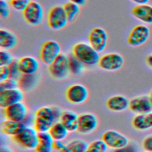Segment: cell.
<instances>
[{
	"instance_id": "1",
	"label": "cell",
	"mask_w": 152,
	"mask_h": 152,
	"mask_svg": "<svg viewBox=\"0 0 152 152\" xmlns=\"http://www.w3.org/2000/svg\"><path fill=\"white\" fill-rule=\"evenodd\" d=\"M56 110L49 106H43L38 109L34 114L33 119L34 128L38 132H48L53 124L56 122V119H59Z\"/></svg>"
},
{
	"instance_id": "2",
	"label": "cell",
	"mask_w": 152,
	"mask_h": 152,
	"mask_svg": "<svg viewBox=\"0 0 152 152\" xmlns=\"http://www.w3.org/2000/svg\"><path fill=\"white\" fill-rule=\"evenodd\" d=\"M72 54L87 66L98 64L100 58L99 53L89 43L85 42H78L74 45L72 47Z\"/></svg>"
},
{
	"instance_id": "3",
	"label": "cell",
	"mask_w": 152,
	"mask_h": 152,
	"mask_svg": "<svg viewBox=\"0 0 152 152\" xmlns=\"http://www.w3.org/2000/svg\"><path fill=\"white\" fill-rule=\"evenodd\" d=\"M50 75L59 80L68 78L70 74L69 66V56L61 53L54 61L48 66Z\"/></svg>"
},
{
	"instance_id": "4",
	"label": "cell",
	"mask_w": 152,
	"mask_h": 152,
	"mask_svg": "<svg viewBox=\"0 0 152 152\" xmlns=\"http://www.w3.org/2000/svg\"><path fill=\"white\" fill-rule=\"evenodd\" d=\"M69 22L63 6L56 5L51 8L48 14L47 24L53 30L64 28Z\"/></svg>"
},
{
	"instance_id": "5",
	"label": "cell",
	"mask_w": 152,
	"mask_h": 152,
	"mask_svg": "<svg viewBox=\"0 0 152 152\" xmlns=\"http://www.w3.org/2000/svg\"><path fill=\"white\" fill-rule=\"evenodd\" d=\"M22 12L24 20L30 25L39 26L43 20V8L37 1H31Z\"/></svg>"
},
{
	"instance_id": "6",
	"label": "cell",
	"mask_w": 152,
	"mask_h": 152,
	"mask_svg": "<svg viewBox=\"0 0 152 152\" xmlns=\"http://www.w3.org/2000/svg\"><path fill=\"white\" fill-rule=\"evenodd\" d=\"M60 44L53 40L45 42L39 51V58L42 63L46 65L51 64L61 53Z\"/></svg>"
},
{
	"instance_id": "7",
	"label": "cell",
	"mask_w": 152,
	"mask_h": 152,
	"mask_svg": "<svg viewBox=\"0 0 152 152\" xmlns=\"http://www.w3.org/2000/svg\"><path fill=\"white\" fill-rule=\"evenodd\" d=\"M13 139L24 148L35 150L38 143V132L34 127L27 126L22 132L14 137Z\"/></svg>"
},
{
	"instance_id": "8",
	"label": "cell",
	"mask_w": 152,
	"mask_h": 152,
	"mask_svg": "<svg viewBox=\"0 0 152 152\" xmlns=\"http://www.w3.org/2000/svg\"><path fill=\"white\" fill-rule=\"evenodd\" d=\"M150 35V28L144 24H138L130 31L127 43L132 47H138L144 44Z\"/></svg>"
},
{
	"instance_id": "9",
	"label": "cell",
	"mask_w": 152,
	"mask_h": 152,
	"mask_svg": "<svg viewBox=\"0 0 152 152\" xmlns=\"http://www.w3.org/2000/svg\"><path fill=\"white\" fill-rule=\"evenodd\" d=\"M124 64V57L116 52L104 54L100 56L99 67L107 71H116L120 69Z\"/></svg>"
},
{
	"instance_id": "10",
	"label": "cell",
	"mask_w": 152,
	"mask_h": 152,
	"mask_svg": "<svg viewBox=\"0 0 152 152\" xmlns=\"http://www.w3.org/2000/svg\"><path fill=\"white\" fill-rule=\"evenodd\" d=\"M88 43L99 53L105 50L108 43V35L102 27L93 28L88 34Z\"/></svg>"
},
{
	"instance_id": "11",
	"label": "cell",
	"mask_w": 152,
	"mask_h": 152,
	"mask_svg": "<svg viewBox=\"0 0 152 152\" xmlns=\"http://www.w3.org/2000/svg\"><path fill=\"white\" fill-rule=\"evenodd\" d=\"M102 140L107 147L113 150L120 148L129 144L127 137L122 133L115 130H107L102 135Z\"/></svg>"
},
{
	"instance_id": "12",
	"label": "cell",
	"mask_w": 152,
	"mask_h": 152,
	"mask_svg": "<svg viewBox=\"0 0 152 152\" xmlns=\"http://www.w3.org/2000/svg\"><path fill=\"white\" fill-rule=\"evenodd\" d=\"M66 99L74 104L84 103L88 98V91L86 86L81 84L71 85L66 91Z\"/></svg>"
},
{
	"instance_id": "13",
	"label": "cell",
	"mask_w": 152,
	"mask_h": 152,
	"mask_svg": "<svg viewBox=\"0 0 152 152\" xmlns=\"http://www.w3.org/2000/svg\"><path fill=\"white\" fill-rule=\"evenodd\" d=\"M98 126V119L92 113H83L78 115L77 131L83 134L93 132Z\"/></svg>"
},
{
	"instance_id": "14",
	"label": "cell",
	"mask_w": 152,
	"mask_h": 152,
	"mask_svg": "<svg viewBox=\"0 0 152 152\" xmlns=\"http://www.w3.org/2000/svg\"><path fill=\"white\" fill-rule=\"evenodd\" d=\"M4 109L5 118L15 121L24 122L28 115L27 107L23 102L12 104Z\"/></svg>"
},
{
	"instance_id": "15",
	"label": "cell",
	"mask_w": 152,
	"mask_h": 152,
	"mask_svg": "<svg viewBox=\"0 0 152 152\" xmlns=\"http://www.w3.org/2000/svg\"><path fill=\"white\" fill-rule=\"evenodd\" d=\"M23 98V90L20 88L0 91V107L5 109L12 104L22 102Z\"/></svg>"
},
{
	"instance_id": "16",
	"label": "cell",
	"mask_w": 152,
	"mask_h": 152,
	"mask_svg": "<svg viewBox=\"0 0 152 152\" xmlns=\"http://www.w3.org/2000/svg\"><path fill=\"white\" fill-rule=\"evenodd\" d=\"M129 110L135 114H142L152 112V104L149 96H140L129 100Z\"/></svg>"
},
{
	"instance_id": "17",
	"label": "cell",
	"mask_w": 152,
	"mask_h": 152,
	"mask_svg": "<svg viewBox=\"0 0 152 152\" xmlns=\"http://www.w3.org/2000/svg\"><path fill=\"white\" fill-rule=\"evenodd\" d=\"M132 15L141 22L152 24V5L148 4L136 5L131 10Z\"/></svg>"
},
{
	"instance_id": "18",
	"label": "cell",
	"mask_w": 152,
	"mask_h": 152,
	"mask_svg": "<svg viewBox=\"0 0 152 152\" xmlns=\"http://www.w3.org/2000/svg\"><path fill=\"white\" fill-rule=\"evenodd\" d=\"M17 61L20 71L22 74H34L39 70V62L33 56H23Z\"/></svg>"
},
{
	"instance_id": "19",
	"label": "cell",
	"mask_w": 152,
	"mask_h": 152,
	"mask_svg": "<svg viewBox=\"0 0 152 152\" xmlns=\"http://www.w3.org/2000/svg\"><path fill=\"white\" fill-rule=\"evenodd\" d=\"M27 126L23 122H18L7 119L0 125L1 132L7 135L15 137L22 132Z\"/></svg>"
},
{
	"instance_id": "20",
	"label": "cell",
	"mask_w": 152,
	"mask_h": 152,
	"mask_svg": "<svg viewBox=\"0 0 152 152\" xmlns=\"http://www.w3.org/2000/svg\"><path fill=\"white\" fill-rule=\"evenodd\" d=\"M106 106L113 112H122L129 108V100L122 95H115L106 101Z\"/></svg>"
},
{
	"instance_id": "21",
	"label": "cell",
	"mask_w": 152,
	"mask_h": 152,
	"mask_svg": "<svg viewBox=\"0 0 152 152\" xmlns=\"http://www.w3.org/2000/svg\"><path fill=\"white\" fill-rule=\"evenodd\" d=\"M17 36L7 28L0 29V48L1 49L10 50L17 45Z\"/></svg>"
},
{
	"instance_id": "22",
	"label": "cell",
	"mask_w": 152,
	"mask_h": 152,
	"mask_svg": "<svg viewBox=\"0 0 152 152\" xmlns=\"http://www.w3.org/2000/svg\"><path fill=\"white\" fill-rule=\"evenodd\" d=\"M132 125L137 130L146 131L152 128V112L137 114L132 120Z\"/></svg>"
},
{
	"instance_id": "23",
	"label": "cell",
	"mask_w": 152,
	"mask_h": 152,
	"mask_svg": "<svg viewBox=\"0 0 152 152\" xmlns=\"http://www.w3.org/2000/svg\"><path fill=\"white\" fill-rule=\"evenodd\" d=\"M78 115L72 110H65L61 113L59 121L66 127L69 132L77 131Z\"/></svg>"
},
{
	"instance_id": "24",
	"label": "cell",
	"mask_w": 152,
	"mask_h": 152,
	"mask_svg": "<svg viewBox=\"0 0 152 152\" xmlns=\"http://www.w3.org/2000/svg\"><path fill=\"white\" fill-rule=\"evenodd\" d=\"M54 140L49 132H38V143L35 148L36 152H52Z\"/></svg>"
},
{
	"instance_id": "25",
	"label": "cell",
	"mask_w": 152,
	"mask_h": 152,
	"mask_svg": "<svg viewBox=\"0 0 152 152\" xmlns=\"http://www.w3.org/2000/svg\"><path fill=\"white\" fill-rule=\"evenodd\" d=\"M48 132L54 140L61 141H63L69 132L68 130L59 121L55 122Z\"/></svg>"
},
{
	"instance_id": "26",
	"label": "cell",
	"mask_w": 152,
	"mask_h": 152,
	"mask_svg": "<svg viewBox=\"0 0 152 152\" xmlns=\"http://www.w3.org/2000/svg\"><path fill=\"white\" fill-rule=\"evenodd\" d=\"M88 144L82 140H74L66 145L61 152H86Z\"/></svg>"
},
{
	"instance_id": "27",
	"label": "cell",
	"mask_w": 152,
	"mask_h": 152,
	"mask_svg": "<svg viewBox=\"0 0 152 152\" xmlns=\"http://www.w3.org/2000/svg\"><path fill=\"white\" fill-rule=\"evenodd\" d=\"M69 22H72L78 17L80 12V5L71 2H68L63 5Z\"/></svg>"
},
{
	"instance_id": "28",
	"label": "cell",
	"mask_w": 152,
	"mask_h": 152,
	"mask_svg": "<svg viewBox=\"0 0 152 152\" xmlns=\"http://www.w3.org/2000/svg\"><path fill=\"white\" fill-rule=\"evenodd\" d=\"M34 74H22L18 80V87L20 89L28 90L32 88L37 81Z\"/></svg>"
},
{
	"instance_id": "29",
	"label": "cell",
	"mask_w": 152,
	"mask_h": 152,
	"mask_svg": "<svg viewBox=\"0 0 152 152\" xmlns=\"http://www.w3.org/2000/svg\"><path fill=\"white\" fill-rule=\"evenodd\" d=\"M69 66L70 74L74 75L81 74L84 69V65L72 54L69 56Z\"/></svg>"
},
{
	"instance_id": "30",
	"label": "cell",
	"mask_w": 152,
	"mask_h": 152,
	"mask_svg": "<svg viewBox=\"0 0 152 152\" xmlns=\"http://www.w3.org/2000/svg\"><path fill=\"white\" fill-rule=\"evenodd\" d=\"M107 148V146L102 139L96 140L88 144L86 152H106Z\"/></svg>"
},
{
	"instance_id": "31",
	"label": "cell",
	"mask_w": 152,
	"mask_h": 152,
	"mask_svg": "<svg viewBox=\"0 0 152 152\" xmlns=\"http://www.w3.org/2000/svg\"><path fill=\"white\" fill-rule=\"evenodd\" d=\"M14 59L12 54L9 50H0V66H8L11 64Z\"/></svg>"
},
{
	"instance_id": "32",
	"label": "cell",
	"mask_w": 152,
	"mask_h": 152,
	"mask_svg": "<svg viewBox=\"0 0 152 152\" xmlns=\"http://www.w3.org/2000/svg\"><path fill=\"white\" fill-rule=\"evenodd\" d=\"M18 88V80L8 78V79L0 82V91L10 90Z\"/></svg>"
},
{
	"instance_id": "33",
	"label": "cell",
	"mask_w": 152,
	"mask_h": 152,
	"mask_svg": "<svg viewBox=\"0 0 152 152\" xmlns=\"http://www.w3.org/2000/svg\"><path fill=\"white\" fill-rule=\"evenodd\" d=\"M8 67L10 72V78L18 80L22 74L20 71L18 61L14 59V61L8 66Z\"/></svg>"
},
{
	"instance_id": "34",
	"label": "cell",
	"mask_w": 152,
	"mask_h": 152,
	"mask_svg": "<svg viewBox=\"0 0 152 152\" xmlns=\"http://www.w3.org/2000/svg\"><path fill=\"white\" fill-rule=\"evenodd\" d=\"M10 14L9 2L0 0V17L3 19L7 18Z\"/></svg>"
},
{
	"instance_id": "35",
	"label": "cell",
	"mask_w": 152,
	"mask_h": 152,
	"mask_svg": "<svg viewBox=\"0 0 152 152\" xmlns=\"http://www.w3.org/2000/svg\"><path fill=\"white\" fill-rule=\"evenodd\" d=\"M29 2L26 0H12L10 4L16 11L23 12Z\"/></svg>"
},
{
	"instance_id": "36",
	"label": "cell",
	"mask_w": 152,
	"mask_h": 152,
	"mask_svg": "<svg viewBox=\"0 0 152 152\" xmlns=\"http://www.w3.org/2000/svg\"><path fill=\"white\" fill-rule=\"evenodd\" d=\"M142 146L145 151L152 152V134L147 135L144 138Z\"/></svg>"
},
{
	"instance_id": "37",
	"label": "cell",
	"mask_w": 152,
	"mask_h": 152,
	"mask_svg": "<svg viewBox=\"0 0 152 152\" xmlns=\"http://www.w3.org/2000/svg\"><path fill=\"white\" fill-rule=\"evenodd\" d=\"M10 78V72L8 66H0V82Z\"/></svg>"
},
{
	"instance_id": "38",
	"label": "cell",
	"mask_w": 152,
	"mask_h": 152,
	"mask_svg": "<svg viewBox=\"0 0 152 152\" xmlns=\"http://www.w3.org/2000/svg\"><path fill=\"white\" fill-rule=\"evenodd\" d=\"M112 152H138L137 147L132 144H128L125 147L113 150Z\"/></svg>"
},
{
	"instance_id": "39",
	"label": "cell",
	"mask_w": 152,
	"mask_h": 152,
	"mask_svg": "<svg viewBox=\"0 0 152 152\" xmlns=\"http://www.w3.org/2000/svg\"><path fill=\"white\" fill-rule=\"evenodd\" d=\"M66 144H65L63 141L61 140H54L53 142V149L58 151L59 152L62 151L66 147Z\"/></svg>"
},
{
	"instance_id": "40",
	"label": "cell",
	"mask_w": 152,
	"mask_h": 152,
	"mask_svg": "<svg viewBox=\"0 0 152 152\" xmlns=\"http://www.w3.org/2000/svg\"><path fill=\"white\" fill-rule=\"evenodd\" d=\"M145 61H146V63H147V65H148L150 68H152V53L148 55L147 56Z\"/></svg>"
},
{
	"instance_id": "41",
	"label": "cell",
	"mask_w": 152,
	"mask_h": 152,
	"mask_svg": "<svg viewBox=\"0 0 152 152\" xmlns=\"http://www.w3.org/2000/svg\"><path fill=\"white\" fill-rule=\"evenodd\" d=\"M130 1L137 5L145 4H147L149 1V0H130Z\"/></svg>"
},
{
	"instance_id": "42",
	"label": "cell",
	"mask_w": 152,
	"mask_h": 152,
	"mask_svg": "<svg viewBox=\"0 0 152 152\" xmlns=\"http://www.w3.org/2000/svg\"><path fill=\"white\" fill-rule=\"evenodd\" d=\"M0 152H14V151L10 147L4 145L1 147Z\"/></svg>"
},
{
	"instance_id": "43",
	"label": "cell",
	"mask_w": 152,
	"mask_h": 152,
	"mask_svg": "<svg viewBox=\"0 0 152 152\" xmlns=\"http://www.w3.org/2000/svg\"><path fill=\"white\" fill-rule=\"evenodd\" d=\"M70 2L76 4L78 5H83L86 2V0H69Z\"/></svg>"
},
{
	"instance_id": "44",
	"label": "cell",
	"mask_w": 152,
	"mask_h": 152,
	"mask_svg": "<svg viewBox=\"0 0 152 152\" xmlns=\"http://www.w3.org/2000/svg\"><path fill=\"white\" fill-rule=\"evenodd\" d=\"M149 97H150V101H151V104H152V90H151V91L150 92V95H149Z\"/></svg>"
},
{
	"instance_id": "45",
	"label": "cell",
	"mask_w": 152,
	"mask_h": 152,
	"mask_svg": "<svg viewBox=\"0 0 152 152\" xmlns=\"http://www.w3.org/2000/svg\"><path fill=\"white\" fill-rule=\"evenodd\" d=\"M4 1H5L9 2V3H10V2L12 1V0H4Z\"/></svg>"
},
{
	"instance_id": "46",
	"label": "cell",
	"mask_w": 152,
	"mask_h": 152,
	"mask_svg": "<svg viewBox=\"0 0 152 152\" xmlns=\"http://www.w3.org/2000/svg\"><path fill=\"white\" fill-rule=\"evenodd\" d=\"M146 152H147V151H146Z\"/></svg>"
}]
</instances>
